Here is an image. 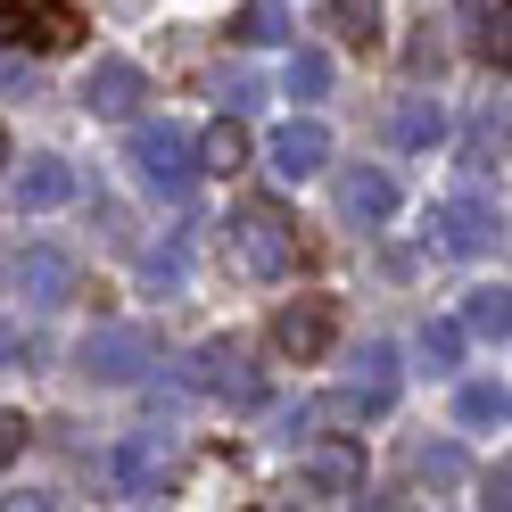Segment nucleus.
<instances>
[{"label":"nucleus","mask_w":512,"mask_h":512,"mask_svg":"<svg viewBox=\"0 0 512 512\" xmlns=\"http://www.w3.org/2000/svg\"><path fill=\"white\" fill-rule=\"evenodd\" d=\"M223 240H232V265L248 281H281L298 265V232H290V215H281L273 199H248L232 223H223Z\"/></svg>","instance_id":"1"},{"label":"nucleus","mask_w":512,"mask_h":512,"mask_svg":"<svg viewBox=\"0 0 512 512\" xmlns=\"http://www.w3.org/2000/svg\"><path fill=\"white\" fill-rule=\"evenodd\" d=\"M141 273H149V290H182V248H157Z\"/></svg>","instance_id":"26"},{"label":"nucleus","mask_w":512,"mask_h":512,"mask_svg":"<svg viewBox=\"0 0 512 512\" xmlns=\"http://www.w3.org/2000/svg\"><path fill=\"white\" fill-rule=\"evenodd\" d=\"M0 364H17V331L9 323H0Z\"/></svg>","instance_id":"29"},{"label":"nucleus","mask_w":512,"mask_h":512,"mask_svg":"<svg viewBox=\"0 0 512 512\" xmlns=\"http://www.w3.org/2000/svg\"><path fill=\"white\" fill-rule=\"evenodd\" d=\"M190 380H199L207 397H223V405H265V380H256V364H248V347L240 339H207L199 347V364H190Z\"/></svg>","instance_id":"4"},{"label":"nucleus","mask_w":512,"mask_h":512,"mask_svg":"<svg viewBox=\"0 0 512 512\" xmlns=\"http://www.w3.org/2000/svg\"><path fill=\"white\" fill-rule=\"evenodd\" d=\"M413 471H422V479H463V455H455V446H422Z\"/></svg>","instance_id":"25"},{"label":"nucleus","mask_w":512,"mask_h":512,"mask_svg":"<svg viewBox=\"0 0 512 512\" xmlns=\"http://www.w3.org/2000/svg\"><path fill=\"white\" fill-rule=\"evenodd\" d=\"M67 199H75V166L67 157H34V166L17 174V215H50Z\"/></svg>","instance_id":"11"},{"label":"nucleus","mask_w":512,"mask_h":512,"mask_svg":"<svg viewBox=\"0 0 512 512\" xmlns=\"http://www.w3.org/2000/svg\"><path fill=\"white\" fill-rule=\"evenodd\" d=\"M389 133H397V149H438L446 141V108L430 100V91H413V100L389 116Z\"/></svg>","instance_id":"16"},{"label":"nucleus","mask_w":512,"mask_h":512,"mask_svg":"<svg viewBox=\"0 0 512 512\" xmlns=\"http://www.w3.org/2000/svg\"><path fill=\"white\" fill-rule=\"evenodd\" d=\"M232 42L265 50V42H290V17L273 9V0H248V9H232Z\"/></svg>","instance_id":"18"},{"label":"nucleus","mask_w":512,"mask_h":512,"mask_svg":"<svg viewBox=\"0 0 512 512\" xmlns=\"http://www.w3.org/2000/svg\"><path fill=\"white\" fill-rule=\"evenodd\" d=\"M116 488L133 496V504H149L157 488H166V438H133V446H116Z\"/></svg>","instance_id":"10"},{"label":"nucleus","mask_w":512,"mask_h":512,"mask_svg":"<svg viewBox=\"0 0 512 512\" xmlns=\"http://www.w3.org/2000/svg\"><path fill=\"white\" fill-rule=\"evenodd\" d=\"M463 42H471V58H496V67H504V9L463 0Z\"/></svg>","instance_id":"20"},{"label":"nucleus","mask_w":512,"mask_h":512,"mask_svg":"<svg viewBox=\"0 0 512 512\" xmlns=\"http://www.w3.org/2000/svg\"><path fill=\"white\" fill-rule=\"evenodd\" d=\"M190 157H199V174H240V166H248V133H240V116H215Z\"/></svg>","instance_id":"15"},{"label":"nucleus","mask_w":512,"mask_h":512,"mask_svg":"<svg viewBox=\"0 0 512 512\" xmlns=\"http://www.w3.org/2000/svg\"><path fill=\"white\" fill-rule=\"evenodd\" d=\"M331 25H339L347 42H364V50H372V34H380V0H339Z\"/></svg>","instance_id":"23"},{"label":"nucleus","mask_w":512,"mask_h":512,"mask_svg":"<svg viewBox=\"0 0 512 512\" xmlns=\"http://www.w3.org/2000/svg\"><path fill=\"white\" fill-rule=\"evenodd\" d=\"M141 91H149V83H141L133 58H100V67L83 75V108H91V116H133Z\"/></svg>","instance_id":"9"},{"label":"nucleus","mask_w":512,"mask_h":512,"mask_svg":"<svg viewBox=\"0 0 512 512\" xmlns=\"http://www.w3.org/2000/svg\"><path fill=\"white\" fill-rule=\"evenodd\" d=\"M0 166H9V133H0Z\"/></svg>","instance_id":"30"},{"label":"nucleus","mask_w":512,"mask_h":512,"mask_svg":"<svg viewBox=\"0 0 512 512\" xmlns=\"http://www.w3.org/2000/svg\"><path fill=\"white\" fill-rule=\"evenodd\" d=\"M273 174L281 182H306V174H323L331 166V133H323V124H314V116H298V124H281V133H273Z\"/></svg>","instance_id":"8"},{"label":"nucleus","mask_w":512,"mask_h":512,"mask_svg":"<svg viewBox=\"0 0 512 512\" xmlns=\"http://www.w3.org/2000/svg\"><path fill=\"white\" fill-rule=\"evenodd\" d=\"M356 389L397 397V347H389V339H364V356H356Z\"/></svg>","instance_id":"21"},{"label":"nucleus","mask_w":512,"mask_h":512,"mask_svg":"<svg viewBox=\"0 0 512 512\" xmlns=\"http://www.w3.org/2000/svg\"><path fill=\"white\" fill-rule=\"evenodd\" d=\"M339 207L356 215V223H389V215H397V182L380 174V166H356V174L339 182Z\"/></svg>","instance_id":"13"},{"label":"nucleus","mask_w":512,"mask_h":512,"mask_svg":"<svg viewBox=\"0 0 512 512\" xmlns=\"http://www.w3.org/2000/svg\"><path fill=\"white\" fill-rule=\"evenodd\" d=\"M323 91H331V58L323 50H298L290 58V100H323Z\"/></svg>","instance_id":"22"},{"label":"nucleus","mask_w":512,"mask_h":512,"mask_svg":"<svg viewBox=\"0 0 512 512\" xmlns=\"http://www.w3.org/2000/svg\"><path fill=\"white\" fill-rule=\"evenodd\" d=\"M75 364H83L91 380H141V372L157 364V339H149L141 323H100V331L75 347Z\"/></svg>","instance_id":"2"},{"label":"nucleus","mask_w":512,"mask_h":512,"mask_svg":"<svg viewBox=\"0 0 512 512\" xmlns=\"http://www.w3.org/2000/svg\"><path fill=\"white\" fill-rule=\"evenodd\" d=\"M83 17L67 0H0V50L9 42H42V50H75Z\"/></svg>","instance_id":"5"},{"label":"nucleus","mask_w":512,"mask_h":512,"mask_svg":"<svg viewBox=\"0 0 512 512\" xmlns=\"http://www.w3.org/2000/svg\"><path fill=\"white\" fill-rule=\"evenodd\" d=\"M133 174L149 190H166V199H182L199 166H190V141L174 133V124H141V133H133Z\"/></svg>","instance_id":"6"},{"label":"nucleus","mask_w":512,"mask_h":512,"mask_svg":"<svg viewBox=\"0 0 512 512\" xmlns=\"http://www.w3.org/2000/svg\"><path fill=\"white\" fill-rule=\"evenodd\" d=\"M306 479H314V496H331V504H364V446L323 438L306 455Z\"/></svg>","instance_id":"7"},{"label":"nucleus","mask_w":512,"mask_h":512,"mask_svg":"<svg viewBox=\"0 0 512 512\" xmlns=\"http://www.w3.org/2000/svg\"><path fill=\"white\" fill-rule=\"evenodd\" d=\"M438 232H446L455 256H488L496 248V215L479 207V199H455V207H438Z\"/></svg>","instance_id":"14"},{"label":"nucleus","mask_w":512,"mask_h":512,"mask_svg":"<svg viewBox=\"0 0 512 512\" xmlns=\"http://www.w3.org/2000/svg\"><path fill=\"white\" fill-rule=\"evenodd\" d=\"M504 413H512L504 380H471V389L455 397V422H463V430H488V422H504Z\"/></svg>","instance_id":"19"},{"label":"nucleus","mask_w":512,"mask_h":512,"mask_svg":"<svg viewBox=\"0 0 512 512\" xmlns=\"http://www.w3.org/2000/svg\"><path fill=\"white\" fill-rule=\"evenodd\" d=\"M17 281H25V298H34L42 314L75 298V265H67V256H58V248H34V256H25V265H17Z\"/></svg>","instance_id":"12"},{"label":"nucleus","mask_w":512,"mask_h":512,"mask_svg":"<svg viewBox=\"0 0 512 512\" xmlns=\"http://www.w3.org/2000/svg\"><path fill=\"white\" fill-rule=\"evenodd\" d=\"M463 331H479V339H496V347H504V331H512V298H504V281H488V290H471V298H463Z\"/></svg>","instance_id":"17"},{"label":"nucleus","mask_w":512,"mask_h":512,"mask_svg":"<svg viewBox=\"0 0 512 512\" xmlns=\"http://www.w3.org/2000/svg\"><path fill=\"white\" fill-rule=\"evenodd\" d=\"M422 356H430V372H455V356H463V323H430V331H422Z\"/></svg>","instance_id":"24"},{"label":"nucleus","mask_w":512,"mask_h":512,"mask_svg":"<svg viewBox=\"0 0 512 512\" xmlns=\"http://www.w3.org/2000/svg\"><path fill=\"white\" fill-rule=\"evenodd\" d=\"M331 339H339V298H290L273 314V347L290 364H314V356H331Z\"/></svg>","instance_id":"3"},{"label":"nucleus","mask_w":512,"mask_h":512,"mask_svg":"<svg viewBox=\"0 0 512 512\" xmlns=\"http://www.w3.org/2000/svg\"><path fill=\"white\" fill-rule=\"evenodd\" d=\"M256 100H265V83H256V75H223V108H232V116H248Z\"/></svg>","instance_id":"27"},{"label":"nucleus","mask_w":512,"mask_h":512,"mask_svg":"<svg viewBox=\"0 0 512 512\" xmlns=\"http://www.w3.org/2000/svg\"><path fill=\"white\" fill-rule=\"evenodd\" d=\"M25 455V413H0V463Z\"/></svg>","instance_id":"28"}]
</instances>
